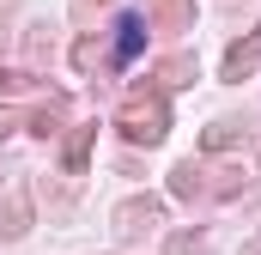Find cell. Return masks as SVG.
Wrapping results in <instances>:
<instances>
[{
    "instance_id": "obj_1",
    "label": "cell",
    "mask_w": 261,
    "mask_h": 255,
    "mask_svg": "<svg viewBox=\"0 0 261 255\" xmlns=\"http://www.w3.org/2000/svg\"><path fill=\"white\" fill-rule=\"evenodd\" d=\"M122 134L158 146V140H164V97H128V110H122Z\"/></svg>"
},
{
    "instance_id": "obj_2",
    "label": "cell",
    "mask_w": 261,
    "mask_h": 255,
    "mask_svg": "<svg viewBox=\"0 0 261 255\" xmlns=\"http://www.w3.org/2000/svg\"><path fill=\"white\" fill-rule=\"evenodd\" d=\"M158 219H164V207H158V200H122V207H116V231H146V225H158Z\"/></svg>"
},
{
    "instance_id": "obj_3",
    "label": "cell",
    "mask_w": 261,
    "mask_h": 255,
    "mask_svg": "<svg viewBox=\"0 0 261 255\" xmlns=\"http://www.w3.org/2000/svg\"><path fill=\"white\" fill-rule=\"evenodd\" d=\"M140 49H146V18H134V12H128V18L116 24V61L128 67L134 55H140Z\"/></svg>"
},
{
    "instance_id": "obj_4",
    "label": "cell",
    "mask_w": 261,
    "mask_h": 255,
    "mask_svg": "<svg viewBox=\"0 0 261 255\" xmlns=\"http://www.w3.org/2000/svg\"><path fill=\"white\" fill-rule=\"evenodd\" d=\"M255 61H261V31L249 37V43H237V49L225 55V79H243V73H249Z\"/></svg>"
},
{
    "instance_id": "obj_5",
    "label": "cell",
    "mask_w": 261,
    "mask_h": 255,
    "mask_svg": "<svg viewBox=\"0 0 261 255\" xmlns=\"http://www.w3.org/2000/svg\"><path fill=\"white\" fill-rule=\"evenodd\" d=\"M231 140H237V122H213V128H206V146H213V152L231 146Z\"/></svg>"
},
{
    "instance_id": "obj_6",
    "label": "cell",
    "mask_w": 261,
    "mask_h": 255,
    "mask_svg": "<svg viewBox=\"0 0 261 255\" xmlns=\"http://www.w3.org/2000/svg\"><path fill=\"white\" fill-rule=\"evenodd\" d=\"M170 189H176V194H195V189H200V170H195V164H182V170H176V183H170Z\"/></svg>"
},
{
    "instance_id": "obj_7",
    "label": "cell",
    "mask_w": 261,
    "mask_h": 255,
    "mask_svg": "<svg viewBox=\"0 0 261 255\" xmlns=\"http://www.w3.org/2000/svg\"><path fill=\"white\" fill-rule=\"evenodd\" d=\"M12 122H18V116H12V110H0V140L12 134Z\"/></svg>"
}]
</instances>
